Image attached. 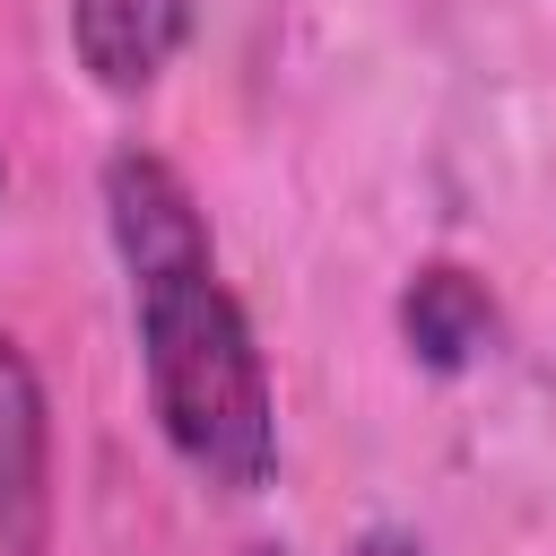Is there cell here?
I'll list each match as a JSON object with an SVG mask.
<instances>
[{"instance_id":"obj_2","label":"cell","mask_w":556,"mask_h":556,"mask_svg":"<svg viewBox=\"0 0 556 556\" xmlns=\"http://www.w3.org/2000/svg\"><path fill=\"white\" fill-rule=\"evenodd\" d=\"M52 539V408L17 339H0V556H43Z\"/></svg>"},{"instance_id":"obj_3","label":"cell","mask_w":556,"mask_h":556,"mask_svg":"<svg viewBox=\"0 0 556 556\" xmlns=\"http://www.w3.org/2000/svg\"><path fill=\"white\" fill-rule=\"evenodd\" d=\"M70 35H78V61L96 70V87L139 96L191 43V0H70Z\"/></svg>"},{"instance_id":"obj_5","label":"cell","mask_w":556,"mask_h":556,"mask_svg":"<svg viewBox=\"0 0 556 556\" xmlns=\"http://www.w3.org/2000/svg\"><path fill=\"white\" fill-rule=\"evenodd\" d=\"M348 556H417V539H400V530H365Z\"/></svg>"},{"instance_id":"obj_4","label":"cell","mask_w":556,"mask_h":556,"mask_svg":"<svg viewBox=\"0 0 556 556\" xmlns=\"http://www.w3.org/2000/svg\"><path fill=\"white\" fill-rule=\"evenodd\" d=\"M400 339H408L417 365L460 374V365H478L486 339H495V295H486L460 261H426V269L400 287Z\"/></svg>"},{"instance_id":"obj_6","label":"cell","mask_w":556,"mask_h":556,"mask_svg":"<svg viewBox=\"0 0 556 556\" xmlns=\"http://www.w3.org/2000/svg\"><path fill=\"white\" fill-rule=\"evenodd\" d=\"M243 556H278V547H243Z\"/></svg>"},{"instance_id":"obj_1","label":"cell","mask_w":556,"mask_h":556,"mask_svg":"<svg viewBox=\"0 0 556 556\" xmlns=\"http://www.w3.org/2000/svg\"><path fill=\"white\" fill-rule=\"evenodd\" d=\"M104 217H113V243L130 269L148 408H156L174 460L217 495H261L278 469V400H269L261 339H252L235 287L217 278V243H208L191 182L165 156L122 148V156H104Z\"/></svg>"}]
</instances>
